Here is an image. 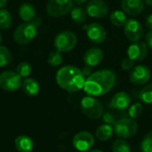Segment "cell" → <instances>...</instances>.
Wrapping results in <instances>:
<instances>
[{"label": "cell", "mask_w": 152, "mask_h": 152, "mask_svg": "<svg viewBox=\"0 0 152 152\" xmlns=\"http://www.w3.org/2000/svg\"><path fill=\"white\" fill-rule=\"evenodd\" d=\"M7 4V0H0V9H4Z\"/></svg>", "instance_id": "f35d334b"}, {"label": "cell", "mask_w": 152, "mask_h": 152, "mask_svg": "<svg viewBox=\"0 0 152 152\" xmlns=\"http://www.w3.org/2000/svg\"><path fill=\"white\" fill-rule=\"evenodd\" d=\"M21 89L26 95L29 97H33L39 93L40 86L36 79L31 77H26L24 81H22Z\"/></svg>", "instance_id": "d6986e66"}, {"label": "cell", "mask_w": 152, "mask_h": 152, "mask_svg": "<svg viewBox=\"0 0 152 152\" xmlns=\"http://www.w3.org/2000/svg\"><path fill=\"white\" fill-rule=\"evenodd\" d=\"M80 108L83 114L92 120H97L102 118L104 107L102 103L94 96H86L81 100Z\"/></svg>", "instance_id": "3957f363"}, {"label": "cell", "mask_w": 152, "mask_h": 152, "mask_svg": "<svg viewBox=\"0 0 152 152\" xmlns=\"http://www.w3.org/2000/svg\"><path fill=\"white\" fill-rule=\"evenodd\" d=\"M21 78L16 71H3L0 73V88L6 92H15L22 86Z\"/></svg>", "instance_id": "52a82bcc"}, {"label": "cell", "mask_w": 152, "mask_h": 152, "mask_svg": "<svg viewBox=\"0 0 152 152\" xmlns=\"http://www.w3.org/2000/svg\"><path fill=\"white\" fill-rule=\"evenodd\" d=\"M88 16L95 19H102L109 12V6L103 0H90L86 5Z\"/></svg>", "instance_id": "4fadbf2b"}, {"label": "cell", "mask_w": 152, "mask_h": 152, "mask_svg": "<svg viewBox=\"0 0 152 152\" xmlns=\"http://www.w3.org/2000/svg\"><path fill=\"white\" fill-rule=\"evenodd\" d=\"M73 2H74L77 5L82 6L83 4H85L87 2V0H73Z\"/></svg>", "instance_id": "74e56055"}, {"label": "cell", "mask_w": 152, "mask_h": 152, "mask_svg": "<svg viewBox=\"0 0 152 152\" xmlns=\"http://www.w3.org/2000/svg\"><path fill=\"white\" fill-rule=\"evenodd\" d=\"M12 61V56L10 50L4 45H0V68L8 66Z\"/></svg>", "instance_id": "4316f807"}, {"label": "cell", "mask_w": 152, "mask_h": 152, "mask_svg": "<svg viewBox=\"0 0 152 152\" xmlns=\"http://www.w3.org/2000/svg\"><path fill=\"white\" fill-rule=\"evenodd\" d=\"M117 84V75L111 69H101L93 72L86 78L84 91L89 96L98 97L110 93Z\"/></svg>", "instance_id": "6da1fadb"}, {"label": "cell", "mask_w": 152, "mask_h": 152, "mask_svg": "<svg viewBox=\"0 0 152 152\" xmlns=\"http://www.w3.org/2000/svg\"><path fill=\"white\" fill-rule=\"evenodd\" d=\"M87 152H103L102 151H101V150H99V149H95V150H90L89 151Z\"/></svg>", "instance_id": "60d3db41"}, {"label": "cell", "mask_w": 152, "mask_h": 152, "mask_svg": "<svg viewBox=\"0 0 152 152\" xmlns=\"http://www.w3.org/2000/svg\"><path fill=\"white\" fill-rule=\"evenodd\" d=\"M140 149L142 152H152V130L148 132L142 140Z\"/></svg>", "instance_id": "4dcf8cb0"}, {"label": "cell", "mask_w": 152, "mask_h": 152, "mask_svg": "<svg viewBox=\"0 0 152 152\" xmlns=\"http://www.w3.org/2000/svg\"><path fill=\"white\" fill-rule=\"evenodd\" d=\"M63 61V56H62V53L55 50L52 53H50V54L48 55L47 58V62L49 65L53 66V67H58L60 66Z\"/></svg>", "instance_id": "83f0119b"}, {"label": "cell", "mask_w": 152, "mask_h": 152, "mask_svg": "<svg viewBox=\"0 0 152 152\" xmlns=\"http://www.w3.org/2000/svg\"><path fill=\"white\" fill-rule=\"evenodd\" d=\"M114 134V128L111 125L102 124L95 131V137L101 142L109 141Z\"/></svg>", "instance_id": "44dd1931"}, {"label": "cell", "mask_w": 152, "mask_h": 152, "mask_svg": "<svg viewBox=\"0 0 152 152\" xmlns=\"http://www.w3.org/2000/svg\"><path fill=\"white\" fill-rule=\"evenodd\" d=\"M151 77V69L145 65H137L130 71L129 79L134 85H146Z\"/></svg>", "instance_id": "8fae6325"}, {"label": "cell", "mask_w": 152, "mask_h": 152, "mask_svg": "<svg viewBox=\"0 0 152 152\" xmlns=\"http://www.w3.org/2000/svg\"><path fill=\"white\" fill-rule=\"evenodd\" d=\"M110 22L115 26V27H124L126 22L127 21V18L126 15V12L121 10H116L110 13Z\"/></svg>", "instance_id": "603a6c76"}, {"label": "cell", "mask_w": 152, "mask_h": 152, "mask_svg": "<svg viewBox=\"0 0 152 152\" xmlns=\"http://www.w3.org/2000/svg\"><path fill=\"white\" fill-rule=\"evenodd\" d=\"M142 110H143V105L141 102H135V103L130 105V107L128 108L129 118H131L133 119L138 118L141 116V114L142 113Z\"/></svg>", "instance_id": "f546056e"}, {"label": "cell", "mask_w": 152, "mask_h": 152, "mask_svg": "<svg viewBox=\"0 0 152 152\" xmlns=\"http://www.w3.org/2000/svg\"><path fill=\"white\" fill-rule=\"evenodd\" d=\"M131 105V97L126 92H118L111 98L110 107L117 110H126Z\"/></svg>", "instance_id": "e0dca14e"}, {"label": "cell", "mask_w": 152, "mask_h": 152, "mask_svg": "<svg viewBox=\"0 0 152 152\" xmlns=\"http://www.w3.org/2000/svg\"><path fill=\"white\" fill-rule=\"evenodd\" d=\"M134 62H135L134 61H133L129 57H126L123 59V61H121V69L125 71H130L134 69Z\"/></svg>", "instance_id": "1f68e13d"}, {"label": "cell", "mask_w": 152, "mask_h": 152, "mask_svg": "<svg viewBox=\"0 0 152 152\" xmlns=\"http://www.w3.org/2000/svg\"><path fill=\"white\" fill-rule=\"evenodd\" d=\"M18 14L23 21L29 22L33 18L36 17L35 6L30 3H24L19 7Z\"/></svg>", "instance_id": "ffe728a7"}, {"label": "cell", "mask_w": 152, "mask_h": 152, "mask_svg": "<svg viewBox=\"0 0 152 152\" xmlns=\"http://www.w3.org/2000/svg\"><path fill=\"white\" fill-rule=\"evenodd\" d=\"M82 72H83L84 76H85V77H86H86H88L90 75H92V74H93V67L88 66V65H86V66L83 68Z\"/></svg>", "instance_id": "e575fe53"}, {"label": "cell", "mask_w": 152, "mask_h": 152, "mask_svg": "<svg viewBox=\"0 0 152 152\" xmlns=\"http://www.w3.org/2000/svg\"><path fill=\"white\" fill-rule=\"evenodd\" d=\"M95 143L94 136L87 131H80L76 134L72 139V145L73 147L82 152H87L94 147Z\"/></svg>", "instance_id": "9c48e42d"}, {"label": "cell", "mask_w": 152, "mask_h": 152, "mask_svg": "<svg viewBox=\"0 0 152 152\" xmlns=\"http://www.w3.org/2000/svg\"><path fill=\"white\" fill-rule=\"evenodd\" d=\"M73 0H49L46 12L52 17H62L70 12L74 7Z\"/></svg>", "instance_id": "ba28073f"}, {"label": "cell", "mask_w": 152, "mask_h": 152, "mask_svg": "<svg viewBox=\"0 0 152 152\" xmlns=\"http://www.w3.org/2000/svg\"><path fill=\"white\" fill-rule=\"evenodd\" d=\"M102 120L104 121L105 124H109V125H115V123L117 122V118L115 117V115L111 112H106V113H103L102 115Z\"/></svg>", "instance_id": "d6a6232c"}, {"label": "cell", "mask_w": 152, "mask_h": 152, "mask_svg": "<svg viewBox=\"0 0 152 152\" xmlns=\"http://www.w3.org/2000/svg\"><path fill=\"white\" fill-rule=\"evenodd\" d=\"M124 34L129 41L137 42L144 35V28L136 19H128L124 26Z\"/></svg>", "instance_id": "30bf717a"}, {"label": "cell", "mask_w": 152, "mask_h": 152, "mask_svg": "<svg viewBox=\"0 0 152 152\" xmlns=\"http://www.w3.org/2000/svg\"><path fill=\"white\" fill-rule=\"evenodd\" d=\"M77 43V37L76 34L69 30H64L55 36L53 46L61 53H68L75 48Z\"/></svg>", "instance_id": "5b68a950"}, {"label": "cell", "mask_w": 152, "mask_h": 152, "mask_svg": "<svg viewBox=\"0 0 152 152\" xmlns=\"http://www.w3.org/2000/svg\"><path fill=\"white\" fill-rule=\"evenodd\" d=\"M142 1L145 4H147L149 6H152V0H142Z\"/></svg>", "instance_id": "ab89813d"}, {"label": "cell", "mask_w": 152, "mask_h": 152, "mask_svg": "<svg viewBox=\"0 0 152 152\" xmlns=\"http://www.w3.org/2000/svg\"><path fill=\"white\" fill-rule=\"evenodd\" d=\"M103 58H104V53L101 48L92 47L84 53L83 61L86 65L94 68L98 66L103 61Z\"/></svg>", "instance_id": "9a60e30c"}, {"label": "cell", "mask_w": 152, "mask_h": 152, "mask_svg": "<svg viewBox=\"0 0 152 152\" xmlns=\"http://www.w3.org/2000/svg\"><path fill=\"white\" fill-rule=\"evenodd\" d=\"M145 4L142 0H122L121 8L126 13L131 16H137L144 10Z\"/></svg>", "instance_id": "2e32d148"}, {"label": "cell", "mask_w": 152, "mask_h": 152, "mask_svg": "<svg viewBox=\"0 0 152 152\" xmlns=\"http://www.w3.org/2000/svg\"><path fill=\"white\" fill-rule=\"evenodd\" d=\"M144 22H145L146 28H148L150 30L152 29V13H150V14H148V15L146 16Z\"/></svg>", "instance_id": "d590c367"}, {"label": "cell", "mask_w": 152, "mask_h": 152, "mask_svg": "<svg viewBox=\"0 0 152 152\" xmlns=\"http://www.w3.org/2000/svg\"><path fill=\"white\" fill-rule=\"evenodd\" d=\"M149 53V47L146 43L137 41L131 44L127 48V57L134 61H143Z\"/></svg>", "instance_id": "5bb4252c"}, {"label": "cell", "mask_w": 152, "mask_h": 152, "mask_svg": "<svg viewBox=\"0 0 152 152\" xmlns=\"http://www.w3.org/2000/svg\"><path fill=\"white\" fill-rule=\"evenodd\" d=\"M86 77L81 69L74 66H64L56 73L57 85L66 92L76 93L83 89Z\"/></svg>", "instance_id": "7a4b0ae2"}, {"label": "cell", "mask_w": 152, "mask_h": 152, "mask_svg": "<svg viewBox=\"0 0 152 152\" xmlns=\"http://www.w3.org/2000/svg\"><path fill=\"white\" fill-rule=\"evenodd\" d=\"M1 42H2V37H1V34H0V44H1Z\"/></svg>", "instance_id": "b9f144b4"}, {"label": "cell", "mask_w": 152, "mask_h": 152, "mask_svg": "<svg viewBox=\"0 0 152 152\" xmlns=\"http://www.w3.org/2000/svg\"><path fill=\"white\" fill-rule=\"evenodd\" d=\"M138 97L142 103L148 105L152 104V83L145 85L139 91Z\"/></svg>", "instance_id": "cb8c5ba5"}, {"label": "cell", "mask_w": 152, "mask_h": 152, "mask_svg": "<svg viewBox=\"0 0 152 152\" xmlns=\"http://www.w3.org/2000/svg\"><path fill=\"white\" fill-rule=\"evenodd\" d=\"M37 35V28L31 22L20 24L13 32V40L18 45H27L30 43Z\"/></svg>", "instance_id": "8992f818"}, {"label": "cell", "mask_w": 152, "mask_h": 152, "mask_svg": "<svg viewBox=\"0 0 152 152\" xmlns=\"http://www.w3.org/2000/svg\"><path fill=\"white\" fill-rule=\"evenodd\" d=\"M87 12L86 11V9H84L81 6H75L72 8V10L70 11V17L71 20L77 24H82L84 23L86 19H87Z\"/></svg>", "instance_id": "7402d4cb"}, {"label": "cell", "mask_w": 152, "mask_h": 152, "mask_svg": "<svg viewBox=\"0 0 152 152\" xmlns=\"http://www.w3.org/2000/svg\"><path fill=\"white\" fill-rule=\"evenodd\" d=\"M145 43L147 46L152 50V29H151L145 36Z\"/></svg>", "instance_id": "836d02e7"}, {"label": "cell", "mask_w": 152, "mask_h": 152, "mask_svg": "<svg viewBox=\"0 0 152 152\" xmlns=\"http://www.w3.org/2000/svg\"><path fill=\"white\" fill-rule=\"evenodd\" d=\"M12 24V16L5 9H0V29H8Z\"/></svg>", "instance_id": "d4e9b609"}, {"label": "cell", "mask_w": 152, "mask_h": 152, "mask_svg": "<svg viewBox=\"0 0 152 152\" xmlns=\"http://www.w3.org/2000/svg\"><path fill=\"white\" fill-rule=\"evenodd\" d=\"M14 144L19 152H31L35 147L33 140L27 135H20L16 137Z\"/></svg>", "instance_id": "ac0fdd59"}, {"label": "cell", "mask_w": 152, "mask_h": 152, "mask_svg": "<svg viewBox=\"0 0 152 152\" xmlns=\"http://www.w3.org/2000/svg\"><path fill=\"white\" fill-rule=\"evenodd\" d=\"M29 22H31L34 26H36L37 28H38V27H40L41 26V24H42V20L39 18V17H37V16H36L35 18H33Z\"/></svg>", "instance_id": "8d00e7d4"}, {"label": "cell", "mask_w": 152, "mask_h": 152, "mask_svg": "<svg viewBox=\"0 0 152 152\" xmlns=\"http://www.w3.org/2000/svg\"><path fill=\"white\" fill-rule=\"evenodd\" d=\"M86 33L87 38L96 45L102 44L107 38L106 29L102 24L98 22L90 23L86 28Z\"/></svg>", "instance_id": "7c38bea8"}, {"label": "cell", "mask_w": 152, "mask_h": 152, "mask_svg": "<svg viewBox=\"0 0 152 152\" xmlns=\"http://www.w3.org/2000/svg\"><path fill=\"white\" fill-rule=\"evenodd\" d=\"M114 134L118 138L127 139L134 136L138 132V124L131 118H122L117 120L113 126Z\"/></svg>", "instance_id": "277c9868"}, {"label": "cell", "mask_w": 152, "mask_h": 152, "mask_svg": "<svg viewBox=\"0 0 152 152\" xmlns=\"http://www.w3.org/2000/svg\"><path fill=\"white\" fill-rule=\"evenodd\" d=\"M112 152H131V146L130 144L122 138L116 139L111 146Z\"/></svg>", "instance_id": "484cf974"}, {"label": "cell", "mask_w": 152, "mask_h": 152, "mask_svg": "<svg viewBox=\"0 0 152 152\" xmlns=\"http://www.w3.org/2000/svg\"><path fill=\"white\" fill-rule=\"evenodd\" d=\"M15 71L21 77H25L26 78V77H28L31 74L32 66L28 61H22V62L18 64V66L16 67V70Z\"/></svg>", "instance_id": "f1b7e54d"}]
</instances>
